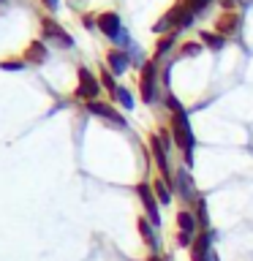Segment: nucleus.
Returning a JSON list of instances; mask_svg holds the SVG:
<instances>
[{
    "instance_id": "obj_1",
    "label": "nucleus",
    "mask_w": 253,
    "mask_h": 261,
    "mask_svg": "<svg viewBox=\"0 0 253 261\" xmlns=\"http://www.w3.org/2000/svg\"><path fill=\"white\" fill-rule=\"evenodd\" d=\"M174 139H177V144L185 150V155H191V150H193V134H191V125H188L185 112L174 114Z\"/></svg>"
},
{
    "instance_id": "obj_2",
    "label": "nucleus",
    "mask_w": 253,
    "mask_h": 261,
    "mask_svg": "<svg viewBox=\"0 0 253 261\" xmlns=\"http://www.w3.org/2000/svg\"><path fill=\"white\" fill-rule=\"evenodd\" d=\"M95 93H98V82L93 79V73H90L87 68H82V71H79V95L93 101Z\"/></svg>"
},
{
    "instance_id": "obj_3",
    "label": "nucleus",
    "mask_w": 253,
    "mask_h": 261,
    "mask_svg": "<svg viewBox=\"0 0 253 261\" xmlns=\"http://www.w3.org/2000/svg\"><path fill=\"white\" fill-rule=\"evenodd\" d=\"M87 109L98 114V117H106V120H112L114 125H120V128H125V120L120 117V114H114V109H109V106H104V103H98V101H90L87 103Z\"/></svg>"
},
{
    "instance_id": "obj_4",
    "label": "nucleus",
    "mask_w": 253,
    "mask_h": 261,
    "mask_svg": "<svg viewBox=\"0 0 253 261\" xmlns=\"http://www.w3.org/2000/svg\"><path fill=\"white\" fill-rule=\"evenodd\" d=\"M98 24H101V30L109 38H117L120 36V16L117 14H104L101 19H98Z\"/></svg>"
},
{
    "instance_id": "obj_5",
    "label": "nucleus",
    "mask_w": 253,
    "mask_h": 261,
    "mask_svg": "<svg viewBox=\"0 0 253 261\" xmlns=\"http://www.w3.org/2000/svg\"><path fill=\"white\" fill-rule=\"evenodd\" d=\"M136 191H139V196H142L144 207H147V212H150V218H153V223L158 226V223H161V218H158V207H155V201H153V193H150V188H147V185H139Z\"/></svg>"
},
{
    "instance_id": "obj_6",
    "label": "nucleus",
    "mask_w": 253,
    "mask_h": 261,
    "mask_svg": "<svg viewBox=\"0 0 253 261\" xmlns=\"http://www.w3.org/2000/svg\"><path fill=\"white\" fill-rule=\"evenodd\" d=\"M153 87H155V65H144V76H142V95H144V101H153Z\"/></svg>"
},
{
    "instance_id": "obj_7",
    "label": "nucleus",
    "mask_w": 253,
    "mask_h": 261,
    "mask_svg": "<svg viewBox=\"0 0 253 261\" xmlns=\"http://www.w3.org/2000/svg\"><path fill=\"white\" fill-rule=\"evenodd\" d=\"M44 33H46L49 38H55L57 44H63V46H71V44H73V41H71L68 36H65V33H63L60 28H57L55 22H44Z\"/></svg>"
},
{
    "instance_id": "obj_8",
    "label": "nucleus",
    "mask_w": 253,
    "mask_h": 261,
    "mask_svg": "<svg viewBox=\"0 0 253 261\" xmlns=\"http://www.w3.org/2000/svg\"><path fill=\"white\" fill-rule=\"evenodd\" d=\"M153 155H155V161H158V169L163 171V174H169V161H166V147H161L158 142V136L153 139Z\"/></svg>"
},
{
    "instance_id": "obj_9",
    "label": "nucleus",
    "mask_w": 253,
    "mask_h": 261,
    "mask_svg": "<svg viewBox=\"0 0 253 261\" xmlns=\"http://www.w3.org/2000/svg\"><path fill=\"white\" fill-rule=\"evenodd\" d=\"M109 65H112L114 73H122V71L128 68V57L122 55V52H112V55H109Z\"/></svg>"
},
{
    "instance_id": "obj_10",
    "label": "nucleus",
    "mask_w": 253,
    "mask_h": 261,
    "mask_svg": "<svg viewBox=\"0 0 253 261\" xmlns=\"http://www.w3.org/2000/svg\"><path fill=\"white\" fill-rule=\"evenodd\" d=\"M177 185L183 188V196H188V199L193 196V182L188 179V171H185V169H180V174H177Z\"/></svg>"
},
{
    "instance_id": "obj_11",
    "label": "nucleus",
    "mask_w": 253,
    "mask_h": 261,
    "mask_svg": "<svg viewBox=\"0 0 253 261\" xmlns=\"http://www.w3.org/2000/svg\"><path fill=\"white\" fill-rule=\"evenodd\" d=\"M114 95H117V101L125 106V109H134V98H131V93L125 87H117V90H114Z\"/></svg>"
},
{
    "instance_id": "obj_12",
    "label": "nucleus",
    "mask_w": 253,
    "mask_h": 261,
    "mask_svg": "<svg viewBox=\"0 0 253 261\" xmlns=\"http://www.w3.org/2000/svg\"><path fill=\"white\" fill-rule=\"evenodd\" d=\"M177 223L183 226V231H188V234H193V218L188 215V212H180V215H177Z\"/></svg>"
},
{
    "instance_id": "obj_13",
    "label": "nucleus",
    "mask_w": 253,
    "mask_h": 261,
    "mask_svg": "<svg viewBox=\"0 0 253 261\" xmlns=\"http://www.w3.org/2000/svg\"><path fill=\"white\" fill-rule=\"evenodd\" d=\"M28 57H30V60H36V63H41V60L46 57V49L41 46V44H33V46H30V52H28Z\"/></svg>"
},
{
    "instance_id": "obj_14",
    "label": "nucleus",
    "mask_w": 253,
    "mask_h": 261,
    "mask_svg": "<svg viewBox=\"0 0 253 261\" xmlns=\"http://www.w3.org/2000/svg\"><path fill=\"white\" fill-rule=\"evenodd\" d=\"M201 41H207L212 49H220V46H223V38H220V36H212V33H201Z\"/></svg>"
},
{
    "instance_id": "obj_15",
    "label": "nucleus",
    "mask_w": 253,
    "mask_h": 261,
    "mask_svg": "<svg viewBox=\"0 0 253 261\" xmlns=\"http://www.w3.org/2000/svg\"><path fill=\"white\" fill-rule=\"evenodd\" d=\"M237 30V16H226V19H220V33H232Z\"/></svg>"
},
{
    "instance_id": "obj_16",
    "label": "nucleus",
    "mask_w": 253,
    "mask_h": 261,
    "mask_svg": "<svg viewBox=\"0 0 253 261\" xmlns=\"http://www.w3.org/2000/svg\"><path fill=\"white\" fill-rule=\"evenodd\" d=\"M139 226H142V234H144V240L150 242V248H158V242H155V237H153V228L147 226L144 220H142V223H139Z\"/></svg>"
},
{
    "instance_id": "obj_17",
    "label": "nucleus",
    "mask_w": 253,
    "mask_h": 261,
    "mask_svg": "<svg viewBox=\"0 0 253 261\" xmlns=\"http://www.w3.org/2000/svg\"><path fill=\"white\" fill-rule=\"evenodd\" d=\"M207 3H210V0H188V3H185V6H188V8H191V11H193V14H199V11H201V8H207Z\"/></svg>"
},
{
    "instance_id": "obj_18",
    "label": "nucleus",
    "mask_w": 253,
    "mask_h": 261,
    "mask_svg": "<svg viewBox=\"0 0 253 261\" xmlns=\"http://www.w3.org/2000/svg\"><path fill=\"white\" fill-rule=\"evenodd\" d=\"M155 191H158V196H161V201H163V204H169L171 196H169V191H166V185H163V182H155Z\"/></svg>"
},
{
    "instance_id": "obj_19",
    "label": "nucleus",
    "mask_w": 253,
    "mask_h": 261,
    "mask_svg": "<svg viewBox=\"0 0 253 261\" xmlns=\"http://www.w3.org/2000/svg\"><path fill=\"white\" fill-rule=\"evenodd\" d=\"M171 44H174V38H163L161 44H158V55H166L169 49H171Z\"/></svg>"
},
{
    "instance_id": "obj_20",
    "label": "nucleus",
    "mask_w": 253,
    "mask_h": 261,
    "mask_svg": "<svg viewBox=\"0 0 253 261\" xmlns=\"http://www.w3.org/2000/svg\"><path fill=\"white\" fill-rule=\"evenodd\" d=\"M199 223L207 226V207H204V201H199Z\"/></svg>"
},
{
    "instance_id": "obj_21",
    "label": "nucleus",
    "mask_w": 253,
    "mask_h": 261,
    "mask_svg": "<svg viewBox=\"0 0 253 261\" xmlns=\"http://www.w3.org/2000/svg\"><path fill=\"white\" fill-rule=\"evenodd\" d=\"M177 242H180V245H191V234H188V231H180V234H177Z\"/></svg>"
},
{
    "instance_id": "obj_22",
    "label": "nucleus",
    "mask_w": 253,
    "mask_h": 261,
    "mask_svg": "<svg viewBox=\"0 0 253 261\" xmlns=\"http://www.w3.org/2000/svg\"><path fill=\"white\" fill-rule=\"evenodd\" d=\"M183 52H185V55H199V52H201V46H196V44H188V46L183 49Z\"/></svg>"
},
{
    "instance_id": "obj_23",
    "label": "nucleus",
    "mask_w": 253,
    "mask_h": 261,
    "mask_svg": "<svg viewBox=\"0 0 253 261\" xmlns=\"http://www.w3.org/2000/svg\"><path fill=\"white\" fill-rule=\"evenodd\" d=\"M44 3H46L49 8H57V0H44Z\"/></svg>"
},
{
    "instance_id": "obj_24",
    "label": "nucleus",
    "mask_w": 253,
    "mask_h": 261,
    "mask_svg": "<svg viewBox=\"0 0 253 261\" xmlns=\"http://www.w3.org/2000/svg\"><path fill=\"white\" fill-rule=\"evenodd\" d=\"M153 261H161V258H153Z\"/></svg>"
}]
</instances>
